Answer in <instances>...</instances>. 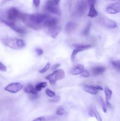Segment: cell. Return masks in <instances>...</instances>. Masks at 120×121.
Listing matches in <instances>:
<instances>
[{"mask_svg":"<svg viewBox=\"0 0 120 121\" xmlns=\"http://www.w3.org/2000/svg\"><path fill=\"white\" fill-rule=\"evenodd\" d=\"M7 67L5 66V65L0 61V71H2V72H6V71H7Z\"/></svg>","mask_w":120,"mask_h":121,"instance_id":"30","label":"cell"},{"mask_svg":"<svg viewBox=\"0 0 120 121\" xmlns=\"http://www.w3.org/2000/svg\"><path fill=\"white\" fill-rule=\"evenodd\" d=\"M24 92L26 93H28V94H31V95H36L37 92L35 90V87L31 85V84H28L27 86L24 88Z\"/></svg>","mask_w":120,"mask_h":121,"instance_id":"20","label":"cell"},{"mask_svg":"<svg viewBox=\"0 0 120 121\" xmlns=\"http://www.w3.org/2000/svg\"><path fill=\"white\" fill-rule=\"evenodd\" d=\"M84 70V66L82 65H79L76 66V67H74L71 71V74L72 75H78L82 73V72Z\"/></svg>","mask_w":120,"mask_h":121,"instance_id":"16","label":"cell"},{"mask_svg":"<svg viewBox=\"0 0 120 121\" xmlns=\"http://www.w3.org/2000/svg\"><path fill=\"white\" fill-rule=\"evenodd\" d=\"M76 27H77L76 23L73 22V21H69L66 24L65 26V31L68 34H70L75 30Z\"/></svg>","mask_w":120,"mask_h":121,"instance_id":"14","label":"cell"},{"mask_svg":"<svg viewBox=\"0 0 120 121\" xmlns=\"http://www.w3.org/2000/svg\"><path fill=\"white\" fill-rule=\"evenodd\" d=\"M65 113L66 112L65 109L63 107H61V106L59 107L56 111V114L57 115H63L65 114Z\"/></svg>","mask_w":120,"mask_h":121,"instance_id":"26","label":"cell"},{"mask_svg":"<svg viewBox=\"0 0 120 121\" xmlns=\"http://www.w3.org/2000/svg\"><path fill=\"white\" fill-rule=\"evenodd\" d=\"M91 22H89V23L87 24V26L85 27V28L84 29V30L82 31V35H84V36H88L89 35V30H90V28H91Z\"/></svg>","mask_w":120,"mask_h":121,"instance_id":"24","label":"cell"},{"mask_svg":"<svg viewBox=\"0 0 120 121\" xmlns=\"http://www.w3.org/2000/svg\"><path fill=\"white\" fill-rule=\"evenodd\" d=\"M60 31H61V27L57 26L55 28L48 30V33H49V35L51 37H52L53 39H55L59 34Z\"/></svg>","mask_w":120,"mask_h":121,"instance_id":"18","label":"cell"},{"mask_svg":"<svg viewBox=\"0 0 120 121\" xmlns=\"http://www.w3.org/2000/svg\"><path fill=\"white\" fill-rule=\"evenodd\" d=\"M45 93L46 94H47V95L48 96L50 97V98H54V97H55V96H56L55 95V93H54L53 91L49 89H46Z\"/></svg>","mask_w":120,"mask_h":121,"instance_id":"28","label":"cell"},{"mask_svg":"<svg viewBox=\"0 0 120 121\" xmlns=\"http://www.w3.org/2000/svg\"><path fill=\"white\" fill-rule=\"evenodd\" d=\"M106 12L108 14H115L120 12V2H116L112 3L106 7Z\"/></svg>","mask_w":120,"mask_h":121,"instance_id":"9","label":"cell"},{"mask_svg":"<svg viewBox=\"0 0 120 121\" xmlns=\"http://www.w3.org/2000/svg\"><path fill=\"white\" fill-rule=\"evenodd\" d=\"M58 22V20L55 17H51L47 19L43 24V26H45L46 28L49 29H51V28H55V27H57Z\"/></svg>","mask_w":120,"mask_h":121,"instance_id":"11","label":"cell"},{"mask_svg":"<svg viewBox=\"0 0 120 121\" xmlns=\"http://www.w3.org/2000/svg\"><path fill=\"white\" fill-rule=\"evenodd\" d=\"M119 2H120V1H119Z\"/></svg>","mask_w":120,"mask_h":121,"instance_id":"38","label":"cell"},{"mask_svg":"<svg viewBox=\"0 0 120 121\" xmlns=\"http://www.w3.org/2000/svg\"><path fill=\"white\" fill-rule=\"evenodd\" d=\"M99 102H100V104L101 105V108L102 109V111H104V112L105 113H107V106L106 103L105 102V101L104 100L103 98L102 97H99Z\"/></svg>","mask_w":120,"mask_h":121,"instance_id":"22","label":"cell"},{"mask_svg":"<svg viewBox=\"0 0 120 121\" xmlns=\"http://www.w3.org/2000/svg\"><path fill=\"white\" fill-rule=\"evenodd\" d=\"M93 106V110H94V117L96 118V119L98 121H102V118H101V115L99 113L98 111L96 110V108L94 106Z\"/></svg>","mask_w":120,"mask_h":121,"instance_id":"25","label":"cell"},{"mask_svg":"<svg viewBox=\"0 0 120 121\" xmlns=\"http://www.w3.org/2000/svg\"><path fill=\"white\" fill-rule=\"evenodd\" d=\"M65 76V73L63 69H56L51 74L47 76L45 79L49 80V83L52 85H54L58 80H61L63 79Z\"/></svg>","mask_w":120,"mask_h":121,"instance_id":"4","label":"cell"},{"mask_svg":"<svg viewBox=\"0 0 120 121\" xmlns=\"http://www.w3.org/2000/svg\"><path fill=\"white\" fill-rule=\"evenodd\" d=\"M88 3L87 1L83 0L77 1L74 8V13L75 15L79 17L84 15L88 8Z\"/></svg>","mask_w":120,"mask_h":121,"instance_id":"6","label":"cell"},{"mask_svg":"<svg viewBox=\"0 0 120 121\" xmlns=\"http://www.w3.org/2000/svg\"><path fill=\"white\" fill-rule=\"evenodd\" d=\"M47 83L45 82H41L38 83L37 85L35 86V89L37 92H40L42 89L47 87Z\"/></svg>","mask_w":120,"mask_h":121,"instance_id":"21","label":"cell"},{"mask_svg":"<svg viewBox=\"0 0 120 121\" xmlns=\"http://www.w3.org/2000/svg\"><path fill=\"white\" fill-rule=\"evenodd\" d=\"M60 2V1L56 0H49L46 1L44 5V9L48 13L60 15L61 14V9L58 6Z\"/></svg>","mask_w":120,"mask_h":121,"instance_id":"3","label":"cell"},{"mask_svg":"<svg viewBox=\"0 0 120 121\" xmlns=\"http://www.w3.org/2000/svg\"><path fill=\"white\" fill-rule=\"evenodd\" d=\"M24 14V13H21L17 8L11 7L9 8L7 12V21L14 22V21L17 20H22Z\"/></svg>","mask_w":120,"mask_h":121,"instance_id":"5","label":"cell"},{"mask_svg":"<svg viewBox=\"0 0 120 121\" xmlns=\"http://www.w3.org/2000/svg\"><path fill=\"white\" fill-rule=\"evenodd\" d=\"M111 65H112L113 67H114L115 69L120 72V60H112V61H111Z\"/></svg>","mask_w":120,"mask_h":121,"instance_id":"23","label":"cell"},{"mask_svg":"<svg viewBox=\"0 0 120 121\" xmlns=\"http://www.w3.org/2000/svg\"><path fill=\"white\" fill-rule=\"evenodd\" d=\"M96 89L98 90V91H103V88H102L101 86H98H98H96Z\"/></svg>","mask_w":120,"mask_h":121,"instance_id":"37","label":"cell"},{"mask_svg":"<svg viewBox=\"0 0 120 121\" xmlns=\"http://www.w3.org/2000/svg\"><path fill=\"white\" fill-rule=\"evenodd\" d=\"M91 70L94 75L98 76L103 73L105 70V68L103 66H96L92 68Z\"/></svg>","mask_w":120,"mask_h":121,"instance_id":"19","label":"cell"},{"mask_svg":"<svg viewBox=\"0 0 120 121\" xmlns=\"http://www.w3.org/2000/svg\"><path fill=\"white\" fill-rule=\"evenodd\" d=\"M91 47L92 46L90 44L76 45V46H75V48L73 50L72 53L71 54V59L72 61H74L75 56L77 55L78 53H80V52H82V51L88 49V48H91Z\"/></svg>","mask_w":120,"mask_h":121,"instance_id":"8","label":"cell"},{"mask_svg":"<svg viewBox=\"0 0 120 121\" xmlns=\"http://www.w3.org/2000/svg\"><path fill=\"white\" fill-rule=\"evenodd\" d=\"M60 100V97L59 96H55L53 99H51L49 101H50L51 102L55 103V102H59Z\"/></svg>","mask_w":120,"mask_h":121,"instance_id":"31","label":"cell"},{"mask_svg":"<svg viewBox=\"0 0 120 121\" xmlns=\"http://www.w3.org/2000/svg\"><path fill=\"white\" fill-rule=\"evenodd\" d=\"M88 115L90 116L91 117H94V110H93V106L89 108V111H88Z\"/></svg>","mask_w":120,"mask_h":121,"instance_id":"33","label":"cell"},{"mask_svg":"<svg viewBox=\"0 0 120 121\" xmlns=\"http://www.w3.org/2000/svg\"><path fill=\"white\" fill-rule=\"evenodd\" d=\"M49 67H50V64H49V63H47V65H46L43 68L41 69H40V70H39V72H40V73H45L47 71H48V70L49 69Z\"/></svg>","mask_w":120,"mask_h":121,"instance_id":"27","label":"cell"},{"mask_svg":"<svg viewBox=\"0 0 120 121\" xmlns=\"http://www.w3.org/2000/svg\"><path fill=\"white\" fill-rule=\"evenodd\" d=\"M35 51H36V54H37L38 56L42 55L44 53V51L42 48H36V49H35Z\"/></svg>","mask_w":120,"mask_h":121,"instance_id":"32","label":"cell"},{"mask_svg":"<svg viewBox=\"0 0 120 121\" xmlns=\"http://www.w3.org/2000/svg\"><path fill=\"white\" fill-rule=\"evenodd\" d=\"M22 88H23V86L20 83H12L5 86L4 90L10 93H16L22 90Z\"/></svg>","mask_w":120,"mask_h":121,"instance_id":"7","label":"cell"},{"mask_svg":"<svg viewBox=\"0 0 120 121\" xmlns=\"http://www.w3.org/2000/svg\"><path fill=\"white\" fill-rule=\"evenodd\" d=\"M81 75L82 78H89L90 74H89V72H88V70H84L82 72V73L81 74Z\"/></svg>","mask_w":120,"mask_h":121,"instance_id":"29","label":"cell"},{"mask_svg":"<svg viewBox=\"0 0 120 121\" xmlns=\"http://www.w3.org/2000/svg\"><path fill=\"white\" fill-rule=\"evenodd\" d=\"M1 21L3 22L4 24H5V25L8 26V27H10L12 30H13L14 31H15L16 33H19V34H23L25 33V31L24 28H20V27H18L16 25H15V24L13 22H10V21H8L7 20H1Z\"/></svg>","mask_w":120,"mask_h":121,"instance_id":"10","label":"cell"},{"mask_svg":"<svg viewBox=\"0 0 120 121\" xmlns=\"http://www.w3.org/2000/svg\"><path fill=\"white\" fill-rule=\"evenodd\" d=\"M33 121H45V119L44 117H38V118H35V119Z\"/></svg>","mask_w":120,"mask_h":121,"instance_id":"35","label":"cell"},{"mask_svg":"<svg viewBox=\"0 0 120 121\" xmlns=\"http://www.w3.org/2000/svg\"><path fill=\"white\" fill-rule=\"evenodd\" d=\"M3 44L12 49L20 50L25 46V43L22 39L16 38H7L2 40Z\"/></svg>","mask_w":120,"mask_h":121,"instance_id":"2","label":"cell"},{"mask_svg":"<svg viewBox=\"0 0 120 121\" xmlns=\"http://www.w3.org/2000/svg\"><path fill=\"white\" fill-rule=\"evenodd\" d=\"M84 90L87 93L92 95H96L98 92V90L96 89V86H89V85H85L84 86Z\"/></svg>","mask_w":120,"mask_h":121,"instance_id":"17","label":"cell"},{"mask_svg":"<svg viewBox=\"0 0 120 121\" xmlns=\"http://www.w3.org/2000/svg\"><path fill=\"white\" fill-rule=\"evenodd\" d=\"M60 64H55V65H54L52 66L51 67V69L52 70H56V69L58 68V67H60Z\"/></svg>","mask_w":120,"mask_h":121,"instance_id":"36","label":"cell"},{"mask_svg":"<svg viewBox=\"0 0 120 121\" xmlns=\"http://www.w3.org/2000/svg\"><path fill=\"white\" fill-rule=\"evenodd\" d=\"M88 2L90 3V7H89V12H88V16L90 18H95L98 15V13L95 8L94 3L95 2V1H89Z\"/></svg>","mask_w":120,"mask_h":121,"instance_id":"13","label":"cell"},{"mask_svg":"<svg viewBox=\"0 0 120 121\" xmlns=\"http://www.w3.org/2000/svg\"><path fill=\"white\" fill-rule=\"evenodd\" d=\"M50 17V15L47 14H41V13H35L32 14H24L21 20L30 28L37 30L41 28L44 22Z\"/></svg>","mask_w":120,"mask_h":121,"instance_id":"1","label":"cell"},{"mask_svg":"<svg viewBox=\"0 0 120 121\" xmlns=\"http://www.w3.org/2000/svg\"><path fill=\"white\" fill-rule=\"evenodd\" d=\"M33 4L35 5V7H38L40 4V1H39V0H34V1H33Z\"/></svg>","mask_w":120,"mask_h":121,"instance_id":"34","label":"cell"},{"mask_svg":"<svg viewBox=\"0 0 120 121\" xmlns=\"http://www.w3.org/2000/svg\"><path fill=\"white\" fill-rule=\"evenodd\" d=\"M100 23L102 24L105 27L109 28H114L117 27L116 22L113 20H110L108 18H100Z\"/></svg>","mask_w":120,"mask_h":121,"instance_id":"12","label":"cell"},{"mask_svg":"<svg viewBox=\"0 0 120 121\" xmlns=\"http://www.w3.org/2000/svg\"><path fill=\"white\" fill-rule=\"evenodd\" d=\"M105 93V99H106V104H107V107L111 108V105L110 102H109V100L111 99L112 96V92L111 90L110 89H109L108 87H105L104 89Z\"/></svg>","mask_w":120,"mask_h":121,"instance_id":"15","label":"cell"}]
</instances>
